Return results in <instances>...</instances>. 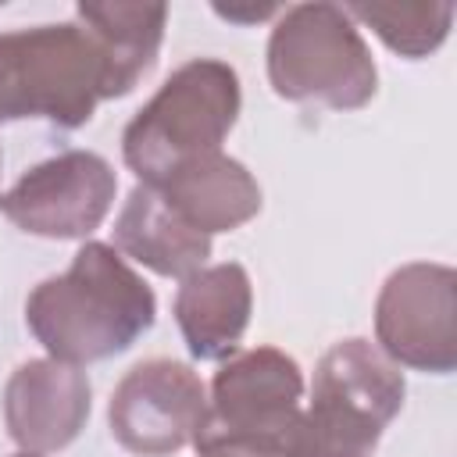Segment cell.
<instances>
[{"instance_id":"2","label":"cell","mask_w":457,"mask_h":457,"mask_svg":"<svg viewBox=\"0 0 457 457\" xmlns=\"http://www.w3.org/2000/svg\"><path fill=\"white\" fill-rule=\"evenodd\" d=\"M243 107L239 75L218 57H193L125 125L121 154L143 186H161L179 164L221 150Z\"/></svg>"},{"instance_id":"7","label":"cell","mask_w":457,"mask_h":457,"mask_svg":"<svg viewBox=\"0 0 457 457\" xmlns=\"http://www.w3.org/2000/svg\"><path fill=\"white\" fill-rule=\"evenodd\" d=\"M375 339L393 364L450 375L457 368V271L432 261L396 268L375 300Z\"/></svg>"},{"instance_id":"11","label":"cell","mask_w":457,"mask_h":457,"mask_svg":"<svg viewBox=\"0 0 457 457\" xmlns=\"http://www.w3.org/2000/svg\"><path fill=\"white\" fill-rule=\"evenodd\" d=\"M253 289L243 264H204L175 293V321L196 361H221L239 350L250 325Z\"/></svg>"},{"instance_id":"6","label":"cell","mask_w":457,"mask_h":457,"mask_svg":"<svg viewBox=\"0 0 457 457\" xmlns=\"http://www.w3.org/2000/svg\"><path fill=\"white\" fill-rule=\"evenodd\" d=\"M268 82L282 100L357 111L375 96L378 68L339 4H296L271 29Z\"/></svg>"},{"instance_id":"15","label":"cell","mask_w":457,"mask_h":457,"mask_svg":"<svg viewBox=\"0 0 457 457\" xmlns=\"http://www.w3.org/2000/svg\"><path fill=\"white\" fill-rule=\"evenodd\" d=\"M343 11L368 25L393 54L411 61L439 50L453 21V4H346Z\"/></svg>"},{"instance_id":"18","label":"cell","mask_w":457,"mask_h":457,"mask_svg":"<svg viewBox=\"0 0 457 457\" xmlns=\"http://www.w3.org/2000/svg\"><path fill=\"white\" fill-rule=\"evenodd\" d=\"M196 457H218V453H196Z\"/></svg>"},{"instance_id":"3","label":"cell","mask_w":457,"mask_h":457,"mask_svg":"<svg viewBox=\"0 0 457 457\" xmlns=\"http://www.w3.org/2000/svg\"><path fill=\"white\" fill-rule=\"evenodd\" d=\"M403 375L375 343H332L311 386V403L300 411L289 457H375L386 425L403 407Z\"/></svg>"},{"instance_id":"13","label":"cell","mask_w":457,"mask_h":457,"mask_svg":"<svg viewBox=\"0 0 457 457\" xmlns=\"http://www.w3.org/2000/svg\"><path fill=\"white\" fill-rule=\"evenodd\" d=\"M114 243L136 264L164 275L189 278L211 257V236L186 225L154 186H136L118 211Z\"/></svg>"},{"instance_id":"14","label":"cell","mask_w":457,"mask_h":457,"mask_svg":"<svg viewBox=\"0 0 457 457\" xmlns=\"http://www.w3.org/2000/svg\"><path fill=\"white\" fill-rule=\"evenodd\" d=\"M75 21L93 36L104 54L111 100L132 93V86L154 68L168 7L164 4H79Z\"/></svg>"},{"instance_id":"8","label":"cell","mask_w":457,"mask_h":457,"mask_svg":"<svg viewBox=\"0 0 457 457\" xmlns=\"http://www.w3.org/2000/svg\"><path fill=\"white\" fill-rule=\"evenodd\" d=\"M114 189L118 175L100 154L64 150L32 164L7 193H0V214L29 236L86 239L104 225Z\"/></svg>"},{"instance_id":"1","label":"cell","mask_w":457,"mask_h":457,"mask_svg":"<svg viewBox=\"0 0 457 457\" xmlns=\"http://www.w3.org/2000/svg\"><path fill=\"white\" fill-rule=\"evenodd\" d=\"M157 314L154 289L107 243H82L64 275L43 278L25 300V325L64 364L125 353Z\"/></svg>"},{"instance_id":"16","label":"cell","mask_w":457,"mask_h":457,"mask_svg":"<svg viewBox=\"0 0 457 457\" xmlns=\"http://www.w3.org/2000/svg\"><path fill=\"white\" fill-rule=\"evenodd\" d=\"M221 18H228V21H261V18H271L278 7H250V11H243V7H214Z\"/></svg>"},{"instance_id":"5","label":"cell","mask_w":457,"mask_h":457,"mask_svg":"<svg viewBox=\"0 0 457 457\" xmlns=\"http://www.w3.org/2000/svg\"><path fill=\"white\" fill-rule=\"evenodd\" d=\"M303 371L278 346L236 350L211 378L196 453L289 457L300 425Z\"/></svg>"},{"instance_id":"17","label":"cell","mask_w":457,"mask_h":457,"mask_svg":"<svg viewBox=\"0 0 457 457\" xmlns=\"http://www.w3.org/2000/svg\"><path fill=\"white\" fill-rule=\"evenodd\" d=\"M14 457H43V453H29V450H21V453H14Z\"/></svg>"},{"instance_id":"10","label":"cell","mask_w":457,"mask_h":457,"mask_svg":"<svg viewBox=\"0 0 457 457\" xmlns=\"http://www.w3.org/2000/svg\"><path fill=\"white\" fill-rule=\"evenodd\" d=\"M89 378L79 364L36 357L14 368L4 389L7 436L29 453L64 450L89 418Z\"/></svg>"},{"instance_id":"9","label":"cell","mask_w":457,"mask_h":457,"mask_svg":"<svg viewBox=\"0 0 457 457\" xmlns=\"http://www.w3.org/2000/svg\"><path fill=\"white\" fill-rule=\"evenodd\" d=\"M207 414L200 375L171 357L139 361L111 393V432L139 457H168L189 446Z\"/></svg>"},{"instance_id":"12","label":"cell","mask_w":457,"mask_h":457,"mask_svg":"<svg viewBox=\"0 0 457 457\" xmlns=\"http://www.w3.org/2000/svg\"><path fill=\"white\" fill-rule=\"evenodd\" d=\"M164 204L196 232H232L257 218L261 211V186L236 157L214 150L179 164L161 186H154Z\"/></svg>"},{"instance_id":"4","label":"cell","mask_w":457,"mask_h":457,"mask_svg":"<svg viewBox=\"0 0 457 457\" xmlns=\"http://www.w3.org/2000/svg\"><path fill=\"white\" fill-rule=\"evenodd\" d=\"M100 100H111L107 64L79 21L0 32V121L79 129Z\"/></svg>"}]
</instances>
